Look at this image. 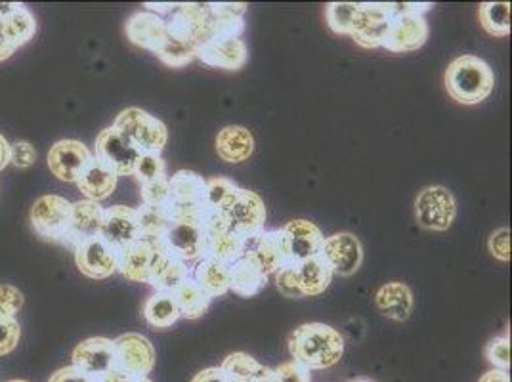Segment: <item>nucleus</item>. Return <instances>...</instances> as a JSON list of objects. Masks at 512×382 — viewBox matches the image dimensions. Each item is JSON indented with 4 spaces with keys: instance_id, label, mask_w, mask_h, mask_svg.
Listing matches in <instances>:
<instances>
[{
    "instance_id": "nucleus-1",
    "label": "nucleus",
    "mask_w": 512,
    "mask_h": 382,
    "mask_svg": "<svg viewBox=\"0 0 512 382\" xmlns=\"http://www.w3.org/2000/svg\"><path fill=\"white\" fill-rule=\"evenodd\" d=\"M289 352L293 360L310 371H321L337 365L344 354L341 333L325 323H304L289 337Z\"/></svg>"
},
{
    "instance_id": "nucleus-2",
    "label": "nucleus",
    "mask_w": 512,
    "mask_h": 382,
    "mask_svg": "<svg viewBox=\"0 0 512 382\" xmlns=\"http://www.w3.org/2000/svg\"><path fill=\"white\" fill-rule=\"evenodd\" d=\"M495 86V75L482 58L463 54L448 65L446 90L449 96L463 106L484 102Z\"/></svg>"
},
{
    "instance_id": "nucleus-3",
    "label": "nucleus",
    "mask_w": 512,
    "mask_h": 382,
    "mask_svg": "<svg viewBox=\"0 0 512 382\" xmlns=\"http://www.w3.org/2000/svg\"><path fill=\"white\" fill-rule=\"evenodd\" d=\"M163 20L167 25V39L174 43L197 50L213 37L207 4H176Z\"/></svg>"
},
{
    "instance_id": "nucleus-4",
    "label": "nucleus",
    "mask_w": 512,
    "mask_h": 382,
    "mask_svg": "<svg viewBox=\"0 0 512 382\" xmlns=\"http://www.w3.org/2000/svg\"><path fill=\"white\" fill-rule=\"evenodd\" d=\"M113 127L123 132L140 149V153H161L169 140L165 123L140 107H128L121 111Z\"/></svg>"
},
{
    "instance_id": "nucleus-5",
    "label": "nucleus",
    "mask_w": 512,
    "mask_h": 382,
    "mask_svg": "<svg viewBox=\"0 0 512 382\" xmlns=\"http://www.w3.org/2000/svg\"><path fill=\"white\" fill-rule=\"evenodd\" d=\"M71 218V203L60 195H43L35 201L29 213L33 232L44 241L62 243Z\"/></svg>"
},
{
    "instance_id": "nucleus-6",
    "label": "nucleus",
    "mask_w": 512,
    "mask_h": 382,
    "mask_svg": "<svg viewBox=\"0 0 512 382\" xmlns=\"http://www.w3.org/2000/svg\"><path fill=\"white\" fill-rule=\"evenodd\" d=\"M457 214L453 193L444 186H428L415 199L417 224L432 232H446Z\"/></svg>"
},
{
    "instance_id": "nucleus-7",
    "label": "nucleus",
    "mask_w": 512,
    "mask_h": 382,
    "mask_svg": "<svg viewBox=\"0 0 512 382\" xmlns=\"http://www.w3.org/2000/svg\"><path fill=\"white\" fill-rule=\"evenodd\" d=\"M115 371L132 379L148 377L155 367V348L138 333H127L113 340Z\"/></svg>"
},
{
    "instance_id": "nucleus-8",
    "label": "nucleus",
    "mask_w": 512,
    "mask_h": 382,
    "mask_svg": "<svg viewBox=\"0 0 512 382\" xmlns=\"http://www.w3.org/2000/svg\"><path fill=\"white\" fill-rule=\"evenodd\" d=\"M104 161L109 169L115 170L117 176H130L140 157V149L136 148L123 132L115 127L106 128L96 138V155Z\"/></svg>"
},
{
    "instance_id": "nucleus-9",
    "label": "nucleus",
    "mask_w": 512,
    "mask_h": 382,
    "mask_svg": "<svg viewBox=\"0 0 512 382\" xmlns=\"http://www.w3.org/2000/svg\"><path fill=\"white\" fill-rule=\"evenodd\" d=\"M320 255L329 264L331 272L337 276H354L362 268V243L356 235L348 232L325 237Z\"/></svg>"
},
{
    "instance_id": "nucleus-10",
    "label": "nucleus",
    "mask_w": 512,
    "mask_h": 382,
    "mask_svg": "<svg viewBox=\"0 0 512 382\" xmlns=\"http://www.w3.org/2000/svg\"><path fill=\"white\" fill-rule=\"evenodd\" d=\"M226 216L230 220V228L245 241L264 232L266 207H264V201L260 199V195H256L255 191L241 188L234 205L226 211Z\"/></svg>"
},
{
    "instance_id": "nucleus-11",
    "label": "nucleus",
    "mask_w": 512,
    "mask_h": 382,
    "mask_svg": "<svg viewBox=\"0 0 512 382\" xmlns=\"http://www.w3.org/2000/svg\"><path fill=\"white\" fill-rule=\"evenodd\" d=\"M75 262L83 276L106 279L117 272L119 251H115L104 237H92L75 249Z\"/></svg>"
},
{
    "instance_id": "nucleus-12",
    "label": "nucleus",
    "mask_w": 512,
    "mask_h": 382,
    "mask_svg": "<svg viewBox=\"0 0 512 382\" xmlns=\"http://www.w3.org/2000/svg\"><path fill=\"white\" fill-rule=\"evenodd\" d=\"M104 214H106V209L100 203H94V201H88V199L71 203L69 228H67V234H65L62 245L75 251L79 245H83L88 239L98 237L102 232Z\"/></svg>"
},
{
    "instance_id": "nucleus-13",
    "label": "nucleus",
    "mask_w": 512,
    "mask_h": 382,
    "mask_svg": "<svg viewBox=\"0 0 512 382\" xmlns=\"http://www.w3.org/2000/svg\"><path fill=\"white\" fill-rule=\"evenodd\" d=\"M73 363L77 369H81L88 377L100 379L107 373L115 371V348L113 340L106 337H92L75 346Z\"/></svg>"
},
{
    "instance_id": "nucleus-14",
    "label": "nucleus",
    "mask_w": 512,
    "mask_h": 382,
    "mask_svg": "<svg viewBox=\"0 0 512 382\" xmlns=\"http://www.w3.org/2000/svg\"><path fill=\"white\" fill-rule=\"evenodd\" d=\"M427 39L428 25L423 14H404L392 18L383 48L394 54H407L419 50Z\"/></svg>"
},
{
    "instance_id": "nucleus-15",
    "label": "nucleus",
    "mask_w": 512,
    "mask_h": 382,
    "mask_svg": "<svg viewBox=\"0 0 512 382\" xmlns=\"http://www.w3.org/2000/svg\"><path fill=\"white\" fill-rule=\"evenodd\" d=\"M245 255L253 256L266 276H274L283 266L291 264L283 230H264L249 239Z\"/></svg>"
},
{
    "instance_id": "nucleus-16",
    "label": "nucleus",
    "mask_w": 512,
    "mask_h": 382,
    "mask_svg": "<svg viewBox=\"0 0 512 382\" xmlns=\"http://www.w3.org/2000/svg\"><path fill=\"white\" fill-rule=\"evenodd\" d=\"M392 16L384 2H363L352 39L363 48H383Z\"/></svg>"
},
{
    "instance_id": "nucleus-17",
    "label": "nucleus",
    "mask_w": 512,
    "mask_h": 382,
    "mask_svg": "<svg viewBox=\"0 0 512 382\" xmlns=\"http://www.w3.org/2000/svg\"><path fill=\"white\" fill-rule=\"evenodd\" d=\"M90 159L92 151L85 144L77 140H60L48 151V169L62 182H75Z\"/></svg>"
},
{
    "instance_id": "nucleus-18",
    "label": "nucleus",
    "mask_w": 512,
    "mask_h": 382,
    "mask_svg": "<svg viewBox=\"0 0 512 382\" xmlns=\"http://www.w3.org/2000/svg\"><path fill=\"white\" fill-rule=\"evenodd\" d=\"M153 247H155V253H153V260H151L148 283L151 287H155L157 291L174 293L188 277L192 276V272H190L188 264L169 253L161 245V241H155Z\"/></svg>"
},
{
    "instance_id": "nucleus-19",
    "label": "nucleus",
    "mask_w": 512,
    "mask_h": 382,
    "mask_svg": "<svg viewBox=\"0 0 512 382\" xmlns=\"http://www.w3.org/2000/svg\"><path fill=\"white\" fill-rule=\"evenodd\" d=\"M195 58L209 67L226 69V71H239L247 64L249 52L247 44L241 39H226V37H211L209 41L197 48Z\"/></svg>"
},
{
    "instance_id": "nucleus-20",
    "label": "nucleus",
    "mask_w": 512,
    "mask_h": 382,
    "mask_svg": "<svg viewBox=\"0 0 512 382\" xmlns=\"http://www.w3.org/2000/svg\"><path fill=\"white\" fill-rule=\"evenodd\" d=\"M161 245L180 260L199 262L207 256V237L201 226L172 222L169 232L161 239Z\"/></svg>"
},
{
    "instance_id": "nucleus-21",
    "label": "nucleus",
    "mask_w": 512,
    "mask_h": 382,
    "mask_svg": "<svg viewBox=\"0 0 512 382\" xmlns=\"http://www.w3.org/2000/svg\"><path fill=\"white\" fill-rule=\"evenodd\" d=\"M100 237H104L115 251H123L134 241L142 239L136 209H130L125 205H115L106 209Z\"/></svg>"
},
{
    "instance_id": "nucleus-22",
    "label": "nucleus",
    "mask_w": 512,
    "mask_h": 382,
    "mask_svg": "<svg viewBox=\"0 0 512 382\" xmlns=\"http://www.w3.org/2000/svg\"><path fill=\"white\" fill-rule=\"evenodd\" d=\"M281 230L287 239V251H289L291 264H299L306 258L320 255L325 235L321 234L320 228L314 222L297 218V220H291Z\"/></svg>"
},
{
    "instance_id": "nucleus-23",
    "label": "nucleus",
    "mask_w": 512,
    "mask_h": 382,
    "mask_svg": "<svg viewBox=\"0 0 512 382\" xmlns=\"http://www.w3.org/2000/svg\"><path fill=\"white\" fill-rule=\"evenodd\" d=\"M128 41L136 46H142L157 54L163 44L167 43V25L165 20L153 12H136L128 18L127 22Z\"/></svg>"
},
{
    "instance_id": "nucleus-24",
    "label": "nucleus",
    "mask_w": 512,
    "mask_h": 382,
    "mask_svg": "<svg viewBox=\"0 0 512 382\" xmlns=\"http://www.w3.org/2000/svg\"><path fill=\"white\" fill-rule=\"evenodd\" d=\"M119 176L113 169H109L104 161H100L98 157L92 155V159L88 161L85 169L81 170L79 178L75 180L77 188L85 195L88 201L100 203L107 199L115 188H117Z\"/></svg>"
},
{
    "instance_id": "nucleus-25",
    "label": "nucleus",
    "mask_w": 512,
    "mask_h": 382,
    "mask_svg": "<svg viewBox=\"0 0 512 382\" xmlns=\"http://www.w3.org/2000/svg\"><path fill=\"white\" fill-rule=\"evenodd\" d=\"M268 283V276L253 256L243 255L230 266V291L239 297H256Z\"/></svg>"
},
{
    "instance_id": "nucleus-26",
    "label": "nucleus",
    "mask_w": 512,
    "mask_h": 382,
    "mask_svg": "<svg viewBox=\"0 0 512 382\" xmlns=\"http://www.w3.org/2000/svg\"><path fill=\"white\" fill-rule=\"evenodd\" d=\"M230 266L232 264L205 256L195 264L192 279L211 300L222 297L230 291Z\"/></svg>"
},
{
    "instance_id": "nucleus-27",
    "label": "nucleus",
    "mask_w": 512,
    "mask_h": 382,
    "mask_svg": "<svg viewBox=\"0 0 512 382\" xmlns=\"http://www.w3.org/2000/svg\"><path fill=\"white\" fill-rule=\"evenodd\" d=\"M255 151V138L245 127L230 125L216 136V153L226 163H243Z\"/></svg>"
},
{
    "instance_id": "nucleus-28",
    "label": "nucleus",
    "mask_w": 512,
    "mask_h": 382,
    "mask_svg": "<svg viewBox=\"0 0 512 382\" xmlns=\"http://www.w3.org/2000/svg\"><path fill=\"white\" fill-rule=\"evenodd\" d=\"M155 247L148 239H138L132 245L119 251V266L117 272H121L128 281L136 283H148L150 277L151 260H153Z\"/></svg>"
},
{
    "instance_id": "nucleus-29",
    "label": "nucleus",
    "mask_w": 512,
    "mask_h": 382,
    "mask_svg": "<svg viewBox=\"0 0 512 382\" xmlns=\"http://www.w3.org/2000/svg\"><path fill=\"white\" fill-rule=\"evenodd\" d=\"M375 304L384 318L392 321H406L413 310V293L402 281H390L375 295Z\"/></svg>"
},
{
    "instance_id": "nucleus-30",
    "label": "nucleus",
    "mask_w": 512,
    "mask_h": 382,
    "mask_svg": "<svg viewBox=\"0 0 512 382\" xmlns=\"http://www.w3.org/2000/svg\"><path fill=\"white\" fill-rule=\"evenodd\" d=\"M209 16H211V27L213 37H226V39H239V35L245 29V14L247 4L243 2H218V4H207Z\"/></svg>"
},
{
    "instance_id": "nucleus-31",
    "label": "nucleus",
    "mask_w": 512,
    "mask_h": 382,
    "mask_svg": "<svg viewBox=\"0 0 512 382\" xmlns=\"http://www.w3.org/2000/svg\"><path fill=\"white\" fill-rule=\"evenodd\" d=\"M297 272H299L300 289L304 297L321 295L331 285V279H333V272L321 255L299 262Z\"/></svg>"
},
{
    "instance_id": "nucleus-32",
    "label": "nucleus",
    "mask_w": 512,
    "mask_h": 382,
    "mask_svg": "<svg viewBox=\"0 0 512 382\" xmlns=\"http://www.w3.org/2000/svg\"><path fill=\"white\" fill-rule=\"evenodd\" d=\"M35 31H37L35 18L31 16V12L23 4H20L10 16L0 20V33L14 50H18L23 44L29 43L31 37L35 35Z\"/></svg>"
},
{
    "instance_id": "nucleus-33",
    "label": "nucleus",
    "mask_w": 512,
    "mask_h": 382,
    "mask_svg": "<svg viewBox=\"0 0 512 382\" xmlns=\"http://www.w3.org/2000/svg\"><path fill=\"white\" fill-rule=\"evenodd\" d=\"M144 318L155 329L172 327L180 319V310L174 293L157 291L153 297L148 298V302L144 304Z\"/></svg>"
},
{
    "instance_id": "nucleus-34",
    "label": "nucleus",
    "mask_w": 512,
    "mask_h": 382,
    "mask_svg": "<svg viewBox=\"0 0 512 382\" xmlns=\"http://www.w3.org/2000/svg\"><path fill=\"white\" fill-rule=\"evenodd\" d=\"M174 298L180 310V318L199 319L207 314L211 306V298L205 295V291L193 281L192 276L174 291Z\"/></svg>"
},
{
    "instance_id": "nucleus-35",
    "label": "nucleus",
    "mask_w": 512,
    "mask_h": 382,
    "mask_svg": "<svg viewBox=\"0 0 512 382\" xmlns=\"http://www.w3.org/2000/svg\"><path fill=\"white\" fill-rule=\"evenodd\" d=\"M169 184H171V201L205 203L207 180L197 172L178 170L172 178H169Z\"/></svg>"
},
{
    "instance_id": "nucleus-36",
    "label": "nucleus",
    "mask_w": 512,
    "mask_h": 382,
    "mask_svg": "<svg viewBox=\"0 0 512 382\" xmlns=\"http://www.w3.org/2000/svg\"><path fill=\"white\" fill-rule=\"evenodd\" d=\"M205 237H207V256H211V258H216L226 264H234L235 260H239L241 256L245 255L247 241L235 234L232 228L224 230V232L205 235Z\"/></svg>"
},
{
    "instance_id": "nucleus-37",
    "label": "nucleus",
    "mask_w": 512,
    "mask_h": 382,
    "mask_svg": "<svg viewBox=\"0 0 512 382\" xmlns=\"http://www.w3.org/2000/svg\"><path fill=\"white\" fill-rule=\"evenodd\" d=\"M136 216H138L142 239H148L151 243L161 241L171 228V214L167 211V207L140 205V209H136Z\"/></svg>"
},
{
    "instance_id": "nucleus-38",
    "label": "nucleus",
    "mask_w": 512,
    "mask_h": 382,
    "mask_svg": "<svg viewBox=\"0 0 512 382\" xmlns=\"http://www.w3.org/2000/svg\"><path fill=\"white\" fill-rule=\"evenodd\" d=\"M478 18L491 37L511 35V4L509 2H484L478 8Z\"/></svg>"
},
{
    "instance_id": "nucleus-39",
    "label": "nucleus",
    "mask_w": 512,
    "mask_h": 382,
    "mask_svg": "<svg viewBox=\"0 0 512 382\" xmlns=\"http://www.w3.org/2000/svg\"><path fill=\"white\" fill-rule=\"evenodd\" d=\"M241 188L235 184L234 180L216 176L207 180V191H205V203L211 211H222L226 213L234 205L237 195Z\"/></svg>"
},
{
    "instance_id": "nucleus-40",
    "label": "nucleus",
    "mask_w": 512,
    "mask_h": 382,
    "mask_svg": "<svg viewBox=\"0 0 512 382\" xmlns=\"http://www.w3.org/2000/svg\"><path fill=\"white\" fill-rule=\"evenodd\" d=\"M360 2H331L325 10V18L333 33L352 37L354 25L360 14Z\"/></svg>"
},
{
    "instance_id": "nucleus-41",
    "label": "nucleus",
    "mask_w": 512,
    "mask_h": 382,
    "mask_svg": "<svg viewBox=\"0 0 512 382\" xmlns=\"http://www.w3.org/2000/svg\"><path fill=\"white\" fill-rule=\"evenodd\" d=\"M264 365H260L258 361L245 354V352H234L230 354L226 360L222 361L220 369L226 373L228 379H235V381L249 382L255 375L260 373Z\"/></svg>"
},
{
    "instance_id": "nucleus-42",
    "label": "nucleus",
    "mask_w": 512,
    "mask_h": 382,
    "mask_svg": "<svg viewBox=\"0 0 512 382\" xmlns=\"http://www.w3.org/2000/svg\"><path fill=\"white\" fill-rule=\"evenodd\" d=\"M132 176L140 184H150L159 178H167V163L161 153H140Z\"/></svg>"
},
{
    "instance_id": "nucleus-43",
    "label": "nucleus",
    "mask_w": 512,
    "mask_h": 382,
    "mask_svg": "<svg viewBox=\"0 0 512 382\" xmlns=\"http://www.w3.org/2000/svg\"><path fill=\"white\" fill-rule=\"evenodd\" d=\"M167 211L171 214L172 222L176 224H195V226H203L209 207L207 203H180V201H171Z\"/></svg>"
},
{
    "instance_id": "nucleus-44",
    "label": "nucleus",
    "mask_w": 512,
    "mask_h": 382,
    "mask_svg": "<svg viewBox=\"0 0 512 382\" xmlns=\"http://www.w3.org/2000/svg\"><path fill=\"white\" fill-rule=\"evenodd\" d=\"M195 54H197L195 48L167 39V43L163 44V48L155 56L169 67H184V65L192 64Z\"/></svg>"
},
{
    "instance_id": "nucleus-45",
    "label": "nucleus",
    "mask_w": 512,
    "mask_h": 382,
    "mask_svg": "<svg viewBox=\"0 0 512 382\" xmlns=\"http://www.w3.org/2000/svg\"><path fill=\"white\" fill-rule=\"evenodd\" d=\"M142 205L148 207H169L171 203V184L169 178H159L150 184H142Z\"/></svg>"
},
{
    "instance_id": "nucleus-46",
    "label": "nucleus",
    "mask_w": 512,
    "mask_h": 382,
    "mask_svg": "<svg viewBox=\"0 0 512 382\" xmlns=\"http://www.w3.org/2000/svg\"><path fill=\"white\" fill-rule=\"evenodd\" d=\"M484 354H486V360L493 365V369H499V371L511 369V339L509 337L491 339Z\"/></svg>"
},
{
    "instance_id": "nucleus-47",
    "label": "nucleus",
    "mask_w": 512,
    "mask_h": 382,
    "mask_svg": "<svg viewBox=\"0 0 512 382\" xmlns=\"http://www.w3.org/2000/svg\"><path fill=\"white\" fill-rule=\"evenodd\" d=\"M276 287L279 293L285 298H304L302 289H300L299 272H297V264H287L276 274Z\"/></svg>"
},
{
    "instance_id": "nucleus-48",
    "label": "nucleus",
    "mask_w": 512,
    "mask_h": 382,
    "mask_svg": "<svg viewBox=\"0 0 512 382\" xmlns=\"http://www.w3.org/2000/svg\"><path fill=\"white\" fill-rule=\"evenodd\" d=\"M22 329L14 316H0V358L14 352L20 344Z\"/></svg>"
},
{
    "instance_id": "nucleus-49",
    "label": "nucleus",
    "mask_w": 512,
    "mask_h": 382,
    "mask_svg": "<svg viewBox=\"0 0 512 382\" xmlns=\"http://www.w3.org/2000/svg\"><path fill=\"white\" fill-rule=\"evenodd\" d=\"M23 308V293L8 283L0 285V316H14Z\"/></svg>"
},
{
    "instance_id": "nucleus-50",
    "label": "nucleus",
    "mask_w": 512,
    "mask_h": 382,
    "mask_svg": "<svg viewBox=\"0 0 512 382\" xmlns=\"http://www.w3.org/2000/svg\"><path fill=\"white\" fill-rule=\"evenodd\" d=\"M488 251L499 262H509L511 260V230L509 228L495 230L488 239Z\"/></svg>"
},
{
    "instance_id": "nucleus-51",
    "label": "nucleus",
    "mask_w": 512,
    "mask_h": 382,
    "mask_svg": "<svg viewBox=\"0 0 512 382\" xmlns=\"http://www.w3.org/2000/svg\"><path fill=\"white\" fill-rule=\"evenodd\" d=\"M278 375L279 382H310L312 381V371L306 369L299 361H285L281 363L278 369H274Z\"/></svg>"
},
{
    "instance_id": "nucleus-52",
    "label": "nucleus",
    "mask_w": 512,
    "mask_h": 382,
    "mask_svg": "<svg viewBox=\"0 0 512 382\" xmlns=\"http://www.w3.org/2000/svg\"><path fill=\"white\" fill-rule=\"evenodd\" d=\"M37 161V151L29 142H16L10 146V163L20 169H27Z\"/></svg>"
},
{
    "instance_id": "nucleus-53",
    "label": "nucleus",
    "mask_w": 512,
    "mask_h": 382,
    "mask_svg": "<svg viewBox=\"0 0 512 382\" xmlns=\"http://www.w3.org/2000/svg\"><path fill=\"white\" fill-rule=\"evenodd\" d=\"M96 379H92V377H88L86 373H83L81 369H77L75 365H67V367H62V369H58L48 382H94Z\"/></svg>"
},
{
    "instance_id": "nucleus-54",
    "label": "nucleus",
    "mask_w": 512,
    "mask_h": 382,
    "mask_svg": "<svg viewBox=\"0 0 512 382\" xmlns=\"http://www.w3.org/2000/svg\"><path fill=\"white\" fill-rule=\"evenodd\" d=\"M192 382H228L226 373L220 367H207L203 371H199Z\"/></svg>"
},
{
    "instance_id": "nucleus-55",
    "label": "nucleus",
    "mask_w": 512,
    "mask_h": 382,
    "mask_svg": "<svg viewBox=\"0 0 512 382\" xmlns=\"http://www.w3.org/2000/svg\"><path fill=\"white\" fill-rule=\"evenodd\" d=\"M478 382H511V377H509V371L491 369L486 375H482V379Z\"/></svg>"
},
{
    "instance_id": "nucleus-56",
    "label": "nucleus",
    "mask_w": 512,
    "mask_h": 382,
    "mask_svg": "<svg viewBox=\"0 0 512 382\" xmlns=\"http://www.w3.org/2000/svg\"><path fill=\"white\" fill-rule=\"evenodd\" d=\"M10 146L4 134H0V170L6 169L10 165Z\"/></svg>"
},
{
    "instance_id": "nucleus-57",
    "label": "nucleus",
    "mask_w": 512,
    "mask_h": 382,
    "mask_svg": "<svg viewBox=\"0 0 512 382\" xmlns=\"http://www.w3.org/2000/svg\"><path fill=\"white\" fill-rule=\"evenodd\" d=\"M249 382H279V379L274 369H270V367H262V369H260V373L255 375V377H253Z\"/></svg>"
},
{
    "instance_id": "nucleus-58",
    "label": "nucleus",
    "mask_w": 512,
    "mask_h": 382,
    "mask_svg": "<svg viewBox=\"0 0 512 382\" xmlns=\"http://www.w3.org/2000/svg\"><path fill=\"white\" fill-rule=\"evenodd\" d=\"M128 379H130V377H127V375H121V373H117V371H111V373H107V375L96 379L94 382H128Z\"/></svg>"
},
{
    "instance_id": "nucleus-59",
    "label": "nucleus",
    "mask_w": 512,
    "mask_h": 382,
    "mask_svg": "<svg viewBox=\"0 0 512 382\" xmlns=\"http://www.w3.org/2000/svg\"><path fill=\"white\" fill-rule=\"evenodd\" d=\"M128 382H151V381H150V377H144V379H132V377H130V379H128Z\"/></svg>"
},
{
    "instance_id": "nucleus-60",
    "label": "nucleus",
    "mask_w": 512,
    "mask_h": 382,
    "mask_svg": "<svg viewBox=\"0 0 512 382\" xmlns=\"http://www.w3.org/2000/svg\"><path fill=\"white\" fill-rule=\"evenodd\" d=\"M354 382H371V381H365V379H360V381H354Z\"/></svg>"
},
{
    "instance_id": "nucleus-61",
    "label": "nucleus",
    "mask_w": 512,
    "mask_h": 382,
    "mask_svg": "<svg viewBox=\"0 0 512 382\" xmlns=\"http://www.w3.org/2000/svg\"><path fill=\"white\" fill-rule=\"evenodd\" d=\"M8 382H27V381H20V379H16V381H8Z\"/></svg>"
}]
</instances>
